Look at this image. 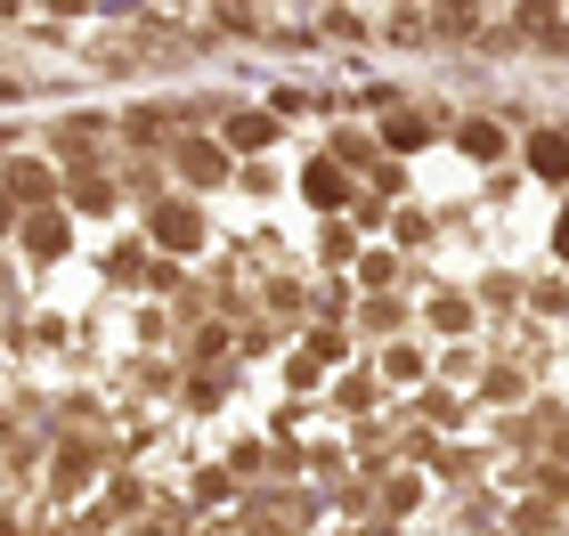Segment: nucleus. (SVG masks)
<instances>
[{"instance_id":"0eeeda50","label":"nucleus","mask_w":569,"mask_h":536,"mask_svg":"<svg viewBox=\"0 0 569 536\" xmlns=\"http://www.w3.org/2000/svg\"><path fill=\"white\" fill-rule=\"evenodd\" d=\"M456 139H463V155H480V163H497V155H505V131H497L488 114H472V122H463Z\"/></svg>"},{"instance_id":"9b49d317","label":"nucleus","mask_w":569,"mask_h":536,"mask_svg":"<svg viewBox=\"0 0 569 536\" xmlns=\"http://www.w3.org/2000/svg\"><path fill=\"white\" fill-rule=\"evenodd\" d=\"M107 203H114L107 179H98V171H73V212H107Z\"/></svg>"},{"instance_id":"1a4fd4ad","label":"nucleus","mask_w":569,"mask_h":536,"mask_svg":"<svg viewBox=\"0 0 569 536\" xmlns=\"http://www.w3.org/2000/svg\"><path fill=\"white\" fill-rule=\"evenodd\" d=\"M431 131H423V114H391L382 122V146H391V155H407V146H423Z\"/></svg>"},{"instance_id":"20e7f679","label":"nucleus","mask_w":569,"mask_h":536,"mask_svg":"<svg viewBox=\"0 0 569 536\" xmlns=\"http://www.w3.org/2000/svg\"><path fill=\"white\" fill-rule=\"evenodd\" d=\"M529 171L537 179H569V131H537L529 139Z\"/></svg>"},{"instance_id":"412c9836","label":"nucleus","mask_w":569,"mask_h":536,"mask_svg":"<svg viewBox=\"0 0 569 536\" xmlns=\"http://www.w3.org/2000/svg\"><path fill=\"white\" fill-rule=\"evenodd\" d=\"M17 9H24V0H0V24H17Z\"/></svg>"},{"instance_id":"ddd939ff","label":"nucleus","mask_w":569,"mask_h":536,"mask_svg":"<svg viewBox=\"0 0 569 536\" xmlns=\"http://www.w3.org/2000/svg\"><path fill=\"white\" fill-rule=\"evenodd\" d=\"M399 301H367V310H358V325H367V334H399Z\"/></svg>"},{"instance_id":"39448f33","label":"nucleus","mask_w":569,"mask_h":536,"mask_svg":"<svg viewBox=\"0 0 569 536\" xmlns=\"http://www.w3.org/2000/svg\"><path fill=\"white\" fill-rule=\"evenodd\" d=\"M480 17H488V0H431L439 33H480Z\"/></svg>"},{"instance_id":"f257e3e1","label":"nucleus","mask_w":569,"mask_h":536,"mask_svg":"<svg viewBox=\"0 0 569 536\" xmlns=\"http://www.w3.org/2000/svg\"><path fill=\"white\" fill-rule=\"evenodd\" d=\"M171 163H179V179H196V188H220L228 179V146L220 139H179Z\"/></svg>"},{"instance_id":"f8f14e48","label":"nucleus","mask_w":569,"mask_h":536,"mask_svg":"<svg viewBox=\"0 0 569 536\" xmlns=\"http://www.w3.org/2000/svg\"><path fill=\"white\" fill-rule=\"evenodd\" d=\"M423 317L439 325V334H463V325H472V310H463V301H456V293H439V301H431V310H423Z\"/></svg>"},{"instance_id":"5701e85b","label":"nucleus","mask_w":569,"mask_h":536,"mask_svg":"<svg viewBox=\"0 0 569 536\" xmlns=\"http://www.w3.org/2000/svg\"><path fill=\"white\" fill-rule=\"evenodd\" d=\"M399 9H423V0H399Z\"/></svg>"},{"instance_id":"f03ea898","label":"nucleus","mask_w":569,"mask_h":536,"mask_svg":"<svg viewBox=\"0 0 569 536\" xmlns=\"http://www.w3.org/2000/svg\"><path fill=\"white\" fill-rule=\"evenodd\" d=\"M0 188H9V203H17V212H33V203H49V195H58V179H49V163L33 155V163H9V171H0Z\"/></svg>"},{"instance_id":"6e6552de","label":"nucleus","mask_w":569,"mask_h":536,"mask_svg":"<svg viewBox=\"0 0 569 536\" xmlns=\"http://www.w3.org/2000/svg\"><path fill=\"white\" fill-rule=\"evenodd\" d=\"M24 244H33V261H49V252L66 244V220H49L41 203H33V220H24Z\"/></svg>"},{"instance_id":"aec40b11","label":"nucleus","mask_w":569,"mask_h":536,"mask_svg":"<svg viewBox=\"0 0 569 536\" xmlns=\"http://www.w3.org/2000/svg\"><path fill=\"white\" fill-rule=\"evenodd\" d=\"M423 33H431V17H416V9L391 17V41H423Z\"/></svg>"},{"instance_id":"423d86ee","label":"nucleus","mask_w":569,"mask_h":536,"mask_svg":"<svg viewBox=\"0 0 569 536\" xmlns=\"http://www.w3.org/2000/svg\"><path fill=\"white\" fill-rule=\"evenodd\" d=\"M163 122H171L163 107H131V114H122V139H131V146H163V139H171Z\"/></svg>"},{"instance_id":"dca6fc26","label":"nucleus","mask_w":569,"mask_h":536,"mask_svg":"<svg viewBox=\"0 0 569 536\" xmlns=\"http://www.w3.org/2000/svg\"><path fill=\"white\" fill-rule=\"evenodd\" d=\"M309 195H318V203H342V171L318 163V171H309Z\"/></svg>"},{"instance_id":"9d476101","label":"nucleus","mask_w":569,"mask_h":536,"mask_svg":"<svg viewBox=\"0 0 569 536\" xmlns=\"http://www.w3.org/2000/svg\"><path fill=\"white\" fill-rule=\"evenodd\" d=\"M269 139H277V131H269V114H237L220 146H244V155H252V146H269Z\"/></svg>"},{"instance_id":"2eb2a0df","label":"nucleus","mask_w":569,"mask_h":536,"mask_svg":"<svg viewBox=\"0 0 569 536\" xmlns=\"http://www.w3.org/2000/svg\"><path fill=\"white\" fill-rule=\"evenodd\" d=\"M358 276H367V285L382 293V285H391V276H399V261H391V252H367V261H358Z\"/></svg>"},{"instance_id":"6ab92c4d","label":"nucleus","mask_w":569,"mask_h":536,"mask_svg":"<svg viewBox=\"0 0 569 536\" xmlns=\"http://www.w3.org/2000/svg\"><path fill=\"white\" fill-rule=\"evenodd\" d=\"M382 504H391V513H407V504H423V479H391V488H382Z\"/></svg>"},{"instance_id":"4be33fe9","label":"nucleus","mask_w":569,"mask_h":536,"mask_svg":"<svg viewBox=\"0 0 569 536\" xmlns=\"http://www.w3.org/2000/svg\"><path fill=\"white\" fill-rule=\"evenodd\" d=\"M561 261H569V220H561Z\"/></svg>"},{"instance_id":"4468645a","label":"nucleus","mask_w":569,"mask_h":536,"mask_svg":"<svg viewBox=\"0 0 569 536\" xmlns=\"http://www.w3.org/2000/svg\"><path fill=\"white\" fill-rule=\"evenodd\" d=\"M382 374H391V382H423V350H391V357H382Z\"/></svg>"},{"instance_id":"7ed1b4c3","label":"nucleus","mask_w":569,"mask_h":536,"mask_svg":"<svg viewBox=\"0 0 569 536\" xmlns=\"http://www.w3.org/2000/svg\"><path fill=\"white\" fill-rule=\"evenodd\" d=\"M154 236H163L171 252H196L203 244V220L188 212V203H154Z\"/></svg>"},{"instance_id":"f3484780","label":"nucleus","mask_w":569,"mask_h":536,"mask_svg":"<svg viewBox=\"0 0 569 536\" xmlns=\"http://www.w3.org/2000/svg\"><path fill=\"white\" fill-rule=\"evenodd\" d=\"M512 528H553V496H529L521 513H512Z\"/></svg>"},{"instance_id":"a211bd4d","label":"nucleus","mask_w":569,"mask_h":536,"mask_svg":"<svg viewBox=\"0 0 569 536\" xmlns=\"http://www.w3.org/2000/svg\"><path fill=\"white\" fill-rule=\"evenodd\" d=\"M326 33H333V41H367V24H358L350 9H326Z\"/></svg>"}]
</instances>
